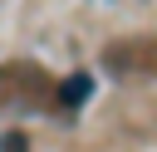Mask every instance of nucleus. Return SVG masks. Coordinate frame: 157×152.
<instances>
[{"label": "nucleus", "mask_w": 157, "mask_h": 152, "mask_svg": "<svg viewBox=\"0 0 157 152\" xmlns=\"http://www.w3.org/2000/svg\"><path fill=\"white\" fill-rule=\"evenodd\" d=\"M157 39H123L103 49V69L108 74H157Z\"/></svg>", "instance_id": "obj_1"}, {"label": "nucleus", "mask_w": 157, "mask_h": 152, "mask_svg": "<svg viewBox=\"0 0 157 152\" xmlns=\"http://www.w3.org/2000/svg\"><path fill=\"white\" fill-rule=\"evenodd\" d=\"M88 93H93V78H88V74H69V78L59 83V103H64V108L88 103Z\"/></svg>", "instance_id": "obj_2"}, {"label": "nucleus", "mask_w": 157, "mask_h": 152, "mask_svg": "<svg viewBox=\"0 0 157 152\" xmlns=\"http://www.w3.org/2000/svg\"><path fill=\"white\" fill-rule=\"evenodd\" d=\"M0 152H25V137H20V132H5V137H0Z\"/></svg>", "instance_id": "obj_3"}]
</instances>
